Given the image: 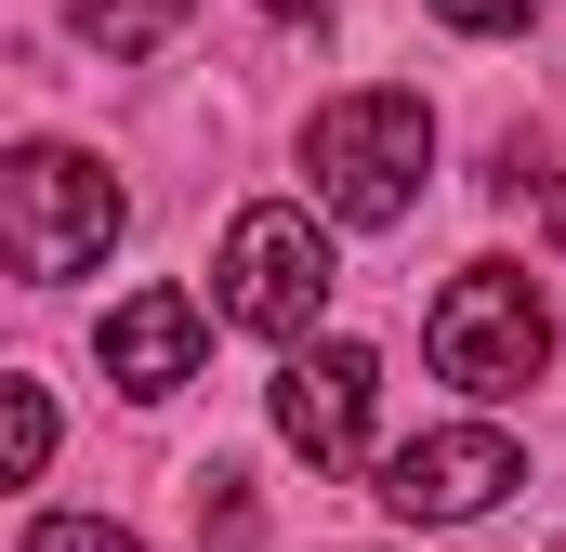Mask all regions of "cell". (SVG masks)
I'll use <instances>...</instances> for the list:
<instances>
[{"label":"cell","mask_w":566,"mask_h":552,"mask_svg":"<svg viewBox=\"0 0 566 552\" xmlns=\"http://www.w3.org/2000/svg\"><path fill=\"white\" fill-rule=\"evenodd\" d=\"M369 395H382V355L369 342H303L277 369V434L316 474H356L369 460Z\"/></svg>","instance_id":"8992f818"},{"label":"cell","mask_w":566,"mask_h":552,"mask_svg":"<svg viewBox=\"0 0 566 552\" xmlns=\"http://www.w3.org/2000/svg\"><path fill=\"white\" fill-rule=\"evenodd\" d=\"M224 316L264 329V342H303L329 316V237H316V211L264 198V211L224 224Z\"/></svg>","instance_id":"277c9868"},{"label":"cell","mask_w":566,"mask_h":552,"mask_svg":"<svg viewBox=\"0 0 566 552\" xmlns=\"http://www.w3.org/2000/svg\"><path fill=\"white\" fill-rule=\"evenodd\" d=\"M554 552H566V540H554Z\"/></svg>","instance_id":"9a60e30c"},{"label":"cell","mask_w":566,"mask_h":552,"mask_svg":"<svg viewBox=\"0 0 566 552\" xmlns=\"http://www.w3.org/2000/svg\"><path fill=\"white\" fill-rule=\"evenodd\" d=\"M264 13H277V26H290V13H316V0H264Z\"/></svg>","instance_id":"4fadbf2b"},{"label":"cell","mask_w":566,"mask_h":552,"mask_svg":"<svg viewBox=\"0 0 566 552\" xmlns=\"http://www.w3.org/2000/svg\"><path fill=\"white\" fill-rule=\"evenodd\" d=\"M40 460H53V395L40 382H0V474L40 487Z\"/></svg>","instance_id":"9c48e42d"},{"label":"cell","mask_w":566,"mask_h":552,"mask_svg":"<svg viewBox=\"0 0 566 552\" xmlns=\"http://www.w3.org/2000/svg\"><path fill=\"white\" fill-rule=\"evenodd\" d=\"M66 13H80V40H106V53H158L198 0H66Z\"/></svg>","instance_id":"ba28073f"},{"label":"cell","mask_w":566,"mask_h":552,"mask_svg":"<svg viewBox=\"0 0 566 552\" xmlns=\"http://www.w3.org/2000/svg\"><path fill=\"white\" fill-rule=\"evenodd\" d=\"M198 342H211V316H198V289H133L106 329H93V355H106V382L119 395H185L198 382Z\"/></svg>","instance_id":"52a82bcc"},{"label":"cell","mask_w":566,"mask_h":552,"mask_svg":"<svg viewBox=\"0 0 566 552\" xmlns=\"http://www.w3.org/2000/svg\"><path fill=\"white\" fill-rule=\"evenodd\" d=\"M541 0H434V26H461V40H501V26H527Z\"/></svg>","instance_id":"7c38bea8"},{"label":"cell","mask_w":566,"mask_h":552,"mask_svg":"<svg viewBox=\"0 0 566 552\" xmlns=\"http://www.w3.org/2000/svg\"><path fill=\"white\" fill-rule=\"evenodd\" d=\"M501 487H527V460H514L501 421H461V434L382 447V500H396L409 527H474V513H501Z\"/></svg>","instance_id":"5b68a950"},{"label":"cell","mask_w":566,"mask_h":552,"mask_svg":"<svg viewBox=\"0 0 566 552\" xmlns=\"http://www.w3.org/2000/svg\"><path fill=\"white\" fill-rule=\"evenodd\" d=\"M198 552H264V513H251V474H198Z\"/></svg>","instance_id":"30bf717a"},{"label":"cell","mask_w":566,"mask_h":552,"mask_svg":"<svg viewBox=\"0 0 566 552\" xmlns=\"http://www.w3.org/2000/svg\"><path fill=\"white\" fill-rule=\"evenodd\" d=\"M303 171H316V211L396 224V211L422 198V171H434V106L422 93H343V106H316Z\"/></svg>","instance_id":"6da1fadb"},{"label":"cell","mask_w":566,"mask_h":552,"mask_svg":"<svg viewBox=\"0 0 566 552\" xmlns=\"http://www.w3.org/2000/svg\"><path fill=\"white\" fill-rule=\"evenodd\" d=\"M119 184H106V158H80V145H13L0 158V251H13V276H80L106 264V237H119Z\"/></svg>","instance_id":"7a4b0ae2"},{"label":"cell","mask_w":566,"mask_h":552,"mask_svg":"<svg viewBox=\"0 0 566 552\" xmlns=\"http://www.w3.org/2000/svg\"><path fill=\"white\" fill-rule=\"evenodd\" d=\"M27 552H145V540H133V527H106V513H40Z\"/></svg>","instance_id":"8fae6325"},{"label":"cell","mask_w":566,"mask_h":552,"mask_svg":"<svg viewBox=\"0 0 566 552\" xmlns=\"http://www.w3.org/2000/svg\"><path fill=\"white\" fill-rule=\"evenodd\" d=\"M422 342H434V382H461V395H527L554 369V316H541V289L514 264H461L434 289Z\"/></svg>","instance_id":"3957f363"},{"label":"cell","mask_w":566,"mask_h":552,"mask_svg":"<svg viewBox=\"0 0 566 552\" xmlns=\"http://www.w3.org/2000/svg\"><path fill=\"white\" fill-rule=\"evenodd\" d=\"M554 251H566V184H554Z\"/></svg>","instance_id":"5bb4252c"}]
</instances>
